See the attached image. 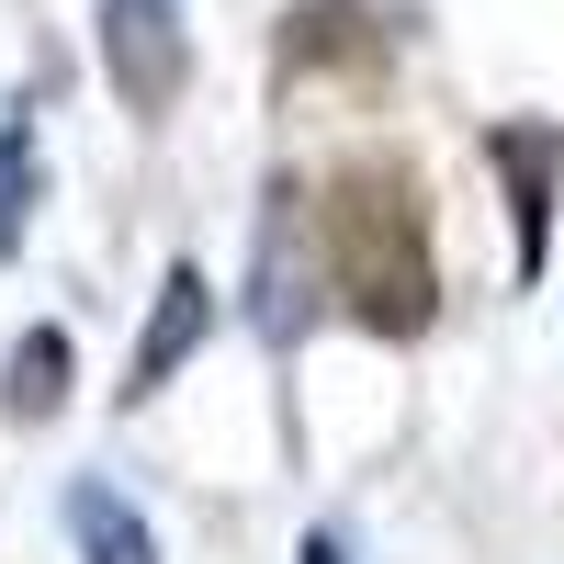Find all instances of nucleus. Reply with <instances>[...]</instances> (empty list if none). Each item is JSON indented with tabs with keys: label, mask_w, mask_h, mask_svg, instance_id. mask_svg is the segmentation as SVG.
Masks as SVG:
<instances>
[{
	"label": "nucleus",
	"mask_w": 564,
	"mask_h": 564,
	"mask_svg": "<svg viewBox=\"0 0 564 564\" xmlns=\"http://www.w3.org/2000/svg\"><path fill=\"white\" fill-rule=\"evenodd\" d=\"M316 294H327V260H316V204L305 181H271L260 204V249H249V327L271 350H294L316 327Z\"/></svg>",
	"instance_id": "1"
},
{
	"label": "nucleus",
	"mask_w": 564,
	"mask_h": 564,
	"mask_svg": "<svg viewBox=\"0 0 564 564\" xmlns=\"http://www.w3.org/2000/svg\"><path fill=\"white\" fill-rule=\"evenodd\" d=\"M339 282L372 294V327H417L430 316V260H417V226L395 193H361L339 215Z\"/></svg>",
	"instance_id": "2"
},
{
	"label": "nucleus",
	"mask_w": 564,
	"mask_h": 564,
	"mask_svg": "<svg viewBox=\"0 0 564 564\" xmlns=\"http://www.w3.org/2000/svg\"><path fill=\"white\" fill-rule=\"evenodd\" d=\"M34 204H45V159H34V124H0V260L23 249Z\"/></svg>",
	"instance_id": "8"
},
{
	"label": "nucleus",
	"mask_w": 564,
	"mask_h": 564,
	"mask_svg": "<svg viewBox=\"0 0 564 564\" xmlns=\"http://www.w3.org/2000/svg\"><path fill=\"white\" fill-rule=\"evenodd\" d=\"M204 327H215V282H204V260H170V271H159V305H148V339H135V361H124V406L170 395L181 361L204 350Z\"/></svg>",
	"instance_id": "4"
},
{
	"label": "nucleus",
	"mask_w": 564,
	"mask_h": 564,
	"mask_svg": "<svg viewBox=\"0 0 564 564\" xmlns=\"http://www.w3.org/2000/svg\"><path fill=\"white\" fill-rule=\"evenodd\" d=\"M294 564H350V542H339V531H305V542H294Z\"/></svg>",
	"instance_id": "9"
},
{
	"label": "nucleus",
	"mask_w": 564,
	"mask_h": 564,
	"mask_svg": "<svg viewBox=\"0 0 564 564\" xmlns=\"http://www.w3.org/2000/svg\"><path fill=\"white\" fill-rule=\"evenodd\" d=\"M486 159L508 170V215H520V282L553 260V170H564V124H497Z\"/></svg>",
	"instance_id": "5"
},
{
	"label": "nucleus",
	"mask_w": 564,
	"mask_h": 564,
	"mask_svg": "<svg viewBox=\"0 0 564 564\" xmlns=\"http://www.w3.org/2000/svg\"><path fill=\"white\" fill-rule=\"evenodd\" d=\"M102 79L135 113H170L193 90V34H181V0H102Z\"/></svg>",
	"instance_id": "3"
},
{
	"label": "nucleus",
	"mask_w": 564,
	"mask_h": 564,
	"mask_svg": "<svg viewBox=\"0 0 564 564\" xmlns=\"http://www.w3.org/2000/svg\"><path fill=\"white\" fill-rule=\"evenodd\" d=\"M68 372H79L68 327H23V339H12V372H0V406L34 430V417H57V406H68Z\"/></svg>",
	"instance_id": "7"
},
{
	"label": "nucleus",
	"mask_w": 564,
	"mask_h": 564,
	"mask_svg": "<svg viewBox=\"0 0 564 564\" xmlns=\"http://www.w3.org/2000/svg\"><path fill=\"white\" fill-rule=\"evenodd\" d=\"M68 542H79V564H159V531L113 486H68Z\"/></svg>",
	"instance_id": "6"
}]
</instances>
